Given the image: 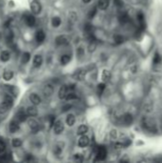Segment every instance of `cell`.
<instances>
[{
    "label": "cell",
    "mask_w": 162,
    "mask_h": 163,
    "mask_svg": "<svg viewBox=\"0 0 162 163\" xmlns=\"http://www.w3.org/2000/svg\"><path fill=\"white\" fill-rule=\"evenodd\" d=\"M31 10L34 15H39L41 12V5L37 0H34L31 3Z\"/></svg>",
    "instance_id": "1"
},
{
    "label": "cell",
    "mask_w": 162,
    "mask_h": 163,
    "mask_svg": "<svg viewBox=\"0 0 162 163\" xmlns=\"http://www.w3.org/2000/svg\"><path fill=\"white\" fill-rule=\"evenodd\" d=\"M54 131L56 135H60L64 130V125H63V122L60 120H57L56 122L54 123Z\"/></svg>",
    "instance_id": "2"
},
{
    "label": "cell",
    "mask_w": 162,
    "mask_h": 163,
    "mask_svg": "<svg viewBox=\"0 0 162 163\" xmlns=\"http://www.w3.org/2000/svg\"><path fill=\"white\" fill-rule=\"evenodd\" d=\"M107 156V151L104 147H98L97 150V160H103L105 159V157Z\"/></svg>",
    "instance_id": "3"
},
{
    "label": "cell",
    "mask_w": 162,
    "mask_h": 163,
    "mask_svg": "<svg viewBox=\"0 0 162 163\" xmlns=\"http://www.w3.org/2000/svg\"><path fill=\"white\" fill-rule=\"evenodd\" d=\"M13 105H11L9 102H7V101H4L0 104V114H5V113H7L8 111H9V109L12 107Z\"/></svg>",
    "instance_id": "4"
},
{
    "label": "cell",
    "mask_w": 162,
    "mask_h": 163,
    "mask_svg": "<svg viewBox=\"0 0 162 163\" xmlns=\"http://www.w3.org/2000/svg\"><path fill=\"white\" fill-rule=\"evenodd\" d=\"M89 142H90L89 137H88L87 135H83L80 138H79V140H78V145L80 146V147H86V146H88Z\"/></svg>",
    "instance_id": "5"
},
{
    "label": "cell",
    "mask_w": 162,
    "mask_h": 163,
    "mask_svg": "<svg viewBox=\"0 0 162 163\" xmlns=\"http://www.w3.org/2000/svg\"><path fill=\"white\" fill-rule=\"evenodd\" d=\"M25 22H26V24H27V25H28L29 27L34 26V24H35V18H34V16L32 15H27L25 16Z\"/></svg>",
    "instance_id": "6"
},
{
    "label": "cell",
    "mask_w": 162,
    "mask_h": 163,
    "mask_svg": "<svg viewBox=\"0 0 162 163\" xmlns=\"http://www.w3.org/2000/svg\"><path fill=\"white\" fill-rule=\"evenodd\" d=\"M30 100L34 105H39L41 102V98L39 97V96H37L36 94H30Z\"/></svg>",
    "instance_id": "7"
},
{
    "label": "cell",
    "mask_w": 162,
    "mask_h": 163,
    "mask_svg": "<svg viewBox=\"0 0 162 163\" xmlns=\"http://www.w3.org/2000/svg\"><path fill=\"white\" fill-rule=\"evenodd\" d=\"M16 121L18 122H24L27 119V113H24L23 111H19L15 115Z\"/></svg>",
    "instance_id": "8"
},
{
    "label": "cell",
    "mask_w": 162,
    "mask_h": 163,
    "mask_svg": "<svg viewBox=\"0 0 162 163\" xmlns=\"http://www.w3.org/2000/svg\"><path fill=\"white\" fill-rule=\"evenodd\" d=\"M68 94V88L66 86H61L58 91V97L60 99H64Z\"/></svg>",
    "instance_id": "9"
},
{
    "label": "cell",
    "mask_w": 162,
    "mask_h": 163,
    "mask_svg": "<svg viewBox=\"0 0 162 163\" xmlns=\"http://www.w3.org/2000/svg\"><path fill=\"white\" fill-rule=\"evenodd\" d=\"M27 115L32 116V117H34V116H35L37 115V109L35 108V105L34 106H30V107L27 108Z\"/></svg>",
    "instance_id": "10"
},
{
    "label": "cell",
    "mask_w": 162,
    "mask_h": 163,
    "mask_svg": "<svg viewBox=\"0 0 162 163\" xmlns=\"http://www.w3.org/2000/svg\"><path fill=\"white\" fill-rule=\"evenodd\" d=\"M42 56L39 55V54H36V55H34V61H32V64H34V66L35 68H38L41 66V64H42Z\"/></svg>",
    "instance_id": "11"
},
{
    "label": "cell",
    "mask_w": 162,
    "mask_h": 163,
    "mask_svg": "<svg viewBox=\"0 0 162 163\" xmlns=\"http://www.w3.org/2000/svg\"><path fill=\"white\" fill-rule=\"evenodd\" d=\"M10 132L12 133V134H15L19 130V124H18V121H12L10 124Z\"/></svg>",
    "instance_id": "12"
},
{
    "label": "cell",
    "mask_w": 162,
    "mask_h": 163,
    "mask_svg": "<svg viewBox=\"0 0 162 163\" xmlns=\"http://www.w3.org/2000/svg\"><path fill=\"white\" fill-rule=\"evenodd\" d=\"M45 37L46 35L43 31H38L36 32V34H35V39H36V41L38 43H42L44 40H45Z\"/></svg>",
    "instance_id": "13"
},
{
    "label": "cell",
    "mask_w": 162,
    "mask_h": 163,
    "mask_svg": "<svg viewBox=\"0 0 162 163\" xmlns=\"http://www.w3.org/2000/svg\"><path fill=\"white\" fill-rule=\"evenodd\" d=\"M85 75H86V72H85L84 70H78V71H76L75 72V79H77V80H83V78L85 77Z\"/></svg>",
    "instance_id": "14"
},
{
    "label": "cell",
    "mask_w": 162,
    "mask_h": 163,
    "mask_svg": "<svg viewBox=\"0 0 162 163\" xmlns=\"http://www.w3.org/2000/svg\"><path fill=\"white\" fill-rule=\"evenodd\" d=\"M110 0H98V8L101 10H106L109 7Z\"/></svg>",
    "instance_id": "15"
},
{
    "label": "cell",
    "mask_w": 162,
    "mask_h": 163,
    "mask_svg": "<svg viewBox=\"0 0 162 163\" xmlns=\"http://www.w3.org/2000/svg\"><path fill=\"white\" fill-rule=\"evenodd\" d=\"M122 120L124 124L130 125V124H132V122H133V116H132V115H130V114H125L122 117Z\"/></svg>",
    "instance_id": "16"
},
{
    "label": "cell",
    "mask_w": 162,
    "mask_h": 163,
    "mask_svg": "<svg viewBox=\"0 0 162 163\" xmlns=\"http://www.w3.org/2000/svg\"><path fill=\"white\" fill-rule=\"evenodd\" d=\"M53 92H54V88L52 87V85H46L43 89L44 94H45V96H50L51 94H53Z\"/></svg>",
    "instance_id": "17"
},
{
    "label": "cell",
    "mask_w": 162,
    "mask_h": 163,
    "mask_svg": "<svg viewBox=\"0 0 162 163\" xmlns=\"http://www.w3.org/2000/svg\"><path fill=\"white\" fill-rule=\"evenodd\" d=\"M56 42L57 45H64L68 43V39H67V37L64 36V35H60V36H58L56 38Z\"/></svg>",
    "instance_id": "18"
},
{
    "label": "cell",
    "mask_w": 162,
    "mask_h": 163,
    "mask_svg": "<svg viewBox=\"0 0 162 163\" xmlns=\"http://www.w3.org/2000/svg\"><path fill=\"white\" fill-rule=\"evenodd\" d=\"M111 79V73L108 70H104L102 72V80L103 82H108Z\"/></svg>",
    "instance_id": "19"
},
{
    "label": "cell",
    "mask_w": 162,
    "mask_h": 163,
    "mask_svg": "<svg viewBox=\"0 0 162 163\" xmlns=\"http://www.w3.org/2000/svg\"><path fill=\"white\" fill-rule=\"evenodd\" d=\"M10 57H11V54L8 51H3L1 53H0V59H1L2 61H4V62L9 60Z\"/></svg>",
    "instance_id": "20"
},
{
    "label": "cell",
    "mask_w": 162,
    "mask_h": 163,
    "mask_svg": "<svg viewBox=\"0 0 162 163\" xmlns=\"http://www.w3.org/2000/svg\"><path fill=\"white\" fill-rule=\"evenodd\" d=\"M28 124L30 126V128H31L32 130H34V131H36V130L38 129V123L36 120H34V119H29L28 121Z\"/></svg>",
    "instance_id": "21"
},
{
    "label": "cell",
    "mask_w": 162,
    "mask_h": 163,
    "mask_svg": "<svg viewBox=\"0 0 162 163\" xmlns=\"http://www.w3.org/2000/svg\"><path fill=\"white\" fill-rule=\"evenodd\" d=\"M87 132H88V127L86 126V125H80L78 130H77V135H83L86 134Z\"/></svg>",
    "instance_id": "22"
},
{
    "label": "cell",
    "mask_w": 162,
    "mask_h": 163,
    "mask_svg": "<svg viewBox=\"0 0 162 163\" xmlns=\"http://www.w3.org/2000/svg\"><path fill=\"white\" fill-rule=\"evenodd\" d=\"M66 122H67V124L69 126H73V124H75V117L73 115H69L67 116V119H66Z\"/></svg>",
    "instance_id": "23"
},
{
    "label": "cell",
    "mask_w": 162,
    "mask_h": 163,
    "mask_svg": "<svg viewBox=\"0 0 162 163\" xmlns=\"http://www.w3.org/2000/svg\"><path fill=\"white\" fill-rule=\"evenodd\" d=\"M70 61H71V56H70V55H68V54H64V55H62L61 59H60V62H61V64H62V65L68 64Z\"/></svg>",
    "instance_id": "24"
},
{
    "label": "cell",
    "mask_w": 162,
    "mask_h": 163,
    "mask_svg": "<svg viewBox=\"0 0 162 163\" xmlns=\"http://www.w3.org/2000/svg\"><path fill=\"white\" fill-rule=\"evenodd\" d=\"M13 77V72H11V71H6V72H4L3 78L5 80L9 81V80L12 79Z\"/></svg>",
    "instance_id": "25"
},
{
    "label": "cell",
    "mask_w": 162,
    "mask_h": 163,
    "mask_svg": "<svg viewBox=\"0 0 162 163\" xmlns=\"http://www.w3.org/2000/svg\"><path fill=\"white\" fill-rule=\"evenodd\" d=\"M153 63L155 65H157V64H160L161 63V56L160 54L158 53H156L153 56Z\"/></svg>",
    "instance_id": "26"
},
{
    "label": "cell",
    "mask_w": 162,
    "mask_h": 163,
    "mask_svg": "<svg viewBox=\"0 0 162 163\" xmlns=\"http://www.w3.org/2000/svg\"><path fill=\"white\" fill-rule=\"evenodd\" d=\"M52 24H53L54 27H56V28H57V27L60 26V24H61V19H60L59 17H54L53 20H52Z\"/></svg>",
    "instance_id": "27"
},
{
    "label": "cell",
    "mask_w": 162,
    "mask_h": 163,
    "mask_svg": "<svg viewBox=\"0 0 162 163\" xmlns=\"http://www.w3.org/2000/svg\"><path fill=\"white\" fill-rule=\"evenodd\" d=\"M119 20L121 23H126L129 21V16L127 13H121V15H119Z\"/></svg>",
    "instance_id": "28"
},
{
    "label": "cell",
    "mask_w": 162,
    "mask_h": 163,
    "mask_svg": "<svg viewBox=\"0 0 162 163\" xmlns=\"http://www.w3.org/2000/svg\"><path fill=\"white\" fill-rule=\"evenodd\" d=\"M30 59H31V54L29 53H25L23 54V56H22V63H28L30 61Z\"/></svg>",
    "instance_id": "29"
},
{
    "label": "cell",
    "mask_w": 162,
    "mask_h": 163,
    "mask_svg": "<svg viewBox=\"0 0 162 163\" xmlns=\"http://www.w3.org/2000/svg\"><path fill=\"white\" fill-rule=\"evenodd\" d=\"M12 143H13V147H15V148L20 147V146L22 145V141H21V139H19V138H13Z\"/></svg>",
    "instance_id": "30"
},
{
    "label": "cell",
    "mask_w": 162,
    "mask_h": 163,
    "mask_svg": "<svg viewBox=\"0 0 162 163\" xmlns=\"http://www.w3.org/2000/svg\"><path fill=\"white\" fill-rule=\"evenodd\" d=\"M105 87H106L105 82L100 83V84H98V85H97V93H98V94H99V96L103 93V91L105 90Z\"/></svg>",
    "instance_id": "31"
},
{
    "label": "cell",
    "mask_w": 162,
    "mask_h": 163,
    "mask_svg": "<svg viewBox=\"0 0 162 163\" xmlns=\"http://www.w3.org/2000/svg\"><path fill=\"white\" fill-rule=\"evenodd\" d=\"M65 98L67 100H73V99L77 98V96H76L75 93H69V94H67V96H66Z\"/></svg>",
    "instance_id": "32"
},
{
    "label": "cell",
    "mask_w": 162,
    "mask_h": 163,
    "mask_svg": "<svg viewBox=\"0 0 162 163\" xmlns=\"http://www.w3.org/2000/svg\"><path fill=\"white\" fill-rule=\"evenodd\" d=\"M97 48V43L95 41H91L89 42V51H94Z\"/></svg>",
    "instance_id": "33"
},
{
    "label": "cell",
    "mask_w": 162,
    "mask_h": 163,
    "mask_svg": "<svg viewBox=\"0 0 162 163\" xmlns=\"http://www.w3.org/2000/svg\"><path fill=\"white\" fill-rule=\"evenodd\" d=\"M137 19H138L140 25H142V24L144 25V15H143V13H137Z\"/></svg>",
    "instance_id": "34"
},
{
    "label": "cell",
    "mask_w": 162,
    "mask_h": 163,
    "mask_svg": "<svg viewBox=\"0 0 162 163\" xmlns=\"http://www.w3.org/2000/svg\"><path fill=\"white\" fill-rule=\"evenodd\" d=\"M114 41H115V43H117V44H120V43H122L123 41H124V39H123V37L121 36V35H115Z\"/></svg>",
    "instance_id": "35"
},
{
    "label": "cell",
    "mask_w": 162,
    "mask_h": 163,
    "mask_svg": "<svg viewBox=\"0 0 162 163\" xmlns=\"http://www.w3.org/2000/svg\"><path fill=\"white\" fill-rule=\"evenodd\" d=\"M84 30L85 32H87V34H89V32H93V26L91 25V24H86L84 27Z\"/></svg>",
    "instance_id": "36"
},
{
    "label": "cell",
    "mask_w": 162,
    "mask_h": 163,
    "mask_svg": "<svg viewBox=\"0 0 162 163\" xmlns=\"http://www.w3.org/2000/svg\"><path fill=\"white\" fill-rule=\"evenodd\" d=\"M95 13H97V8H94V9H92L90 11L89 15H88V17H89V18H94Z\"/></svg>",
    "instance_id": "37"
},
{
    "label": "cell",
    "mask_w": 162,
    "mask_h": 163,
    "mask_svg": "<svg viewBox=\"0 0 162 163\" xmlns=\"http://www.w3.org/2000/svg\"><path fill=\"white\" fill-rule=\"evenodd\" d=\"M84 55V51L82 48H78L77 49V56L79 57V59H82V56Z\"/></svg>",
    "instance_id": "38"
},
{
    "label": "cell",
    "mask_w": 162,
    "mask_h": 163,
    "mask_svg": "<svg viewBox=\"0 0 162 163\" xmlns=\"http://www.w3.org/2000/svg\"><path fill=\"white\" fill-rule=\"evenodd\" d=\"M5 148H6V145H5L4 141L0 139V154L3 153V152L5 151Z\"/></svg>",
    "instance_id": "39"
},
{
    "label": "cell",
    "mask_w": 162,
    "mask_h": 163,
    "mask_svg": "<svg viewBox=\"0 0 162 163\" xmlns=\"http://www.w3.org/2000/svg\"><path fill=\"white\" fill-rule=\"evenodd\" d=\"M54 119H56V116L54 115H49L48 116V120L50 122V126H53L54 123Z\"/></svg>",
    "instance_id": "40"
},
{
    "label": "cell",
    "mask_w": 162,
    "mask_h": 163,
    "mask_svg": "<svg viewBox=\"0 0 162 163\" xmlns=\"http://www.w3.org/2000/svg\"><path fill=\"white\" fill-rule=\"evenodd\" d=\"M61 152H62V148L59 147V146H56V147L54 148V153L56 154H61Z\"/></svg>",
    "instance_id": "41"
},
{
    "label": "cell",
    "mask_w": 162,
    "mask_h": 163,
    "mask_svg": "<svg viewBox=\"0 0 162 163\" xmlns=\"http://www.w3.org/2000/svg\"><path fill=\"white\" fill-rule=\"evenodd\" d=\"M114 5H116L117 7H122L123 6V1L122 0H114Z\"/></svg>",
    "instance_id": "42"
},
{
    "label": "cell",
    "mask_w": 162,
    "mask_h": 163,
    "mask_svg": "<svg viewBox=\"0 0 162 163\" xmlns=\"http://www.w3.org/2000/svg\"><path fill=\"white\" fill-rule=\"evenodd\" d=\"M75 160H79V161H81L82 158H83V156H82L80 154H76L75 156Z\"/></svg>",
    "instance_id": "43"
},
{
    "label": "cell",
    "mask_w": 162,
    "mask_h": 163,
    "mask_svg": "<svg viewBox=\"0 0 162 163\" xmlns=\"http://www.w3.org/2000/svg\"><path fill=\"white\" fill-rule=\"evenodd\" d=\"M71 107H72L71 105H66V106H64V107H63V109H62L63 112H67L68 110H70Z\"/></svg>",
    "instance_id": "44"
},
{
    "label": "cell",
    "mask_w": 162,
    "mask_h": 163,
    "mask_svg": "<svg viewBox=\"0 0 162 163\" xmlns=\"http://www.w3.org/2000/svg\"><path fill=\"white\" fill-rule=\"evenodd\" d=\"M82 1H83L85 4H87V3H89V2L91 1V0H82Z\"/></svg>",
    "instance_id": "45"
}]
</instances>
